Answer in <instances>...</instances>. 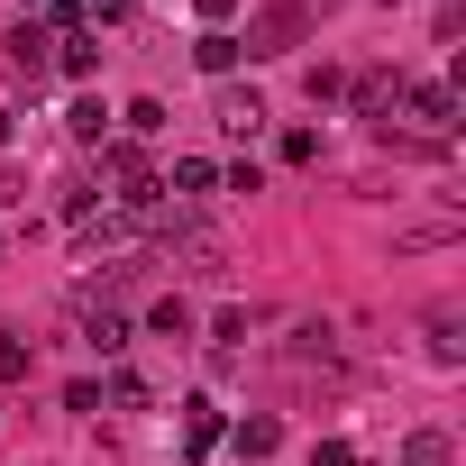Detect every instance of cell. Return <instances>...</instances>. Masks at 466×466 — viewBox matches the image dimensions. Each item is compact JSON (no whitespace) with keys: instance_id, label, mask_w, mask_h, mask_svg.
Listing matches in <instances>:
<instances>
[{"instance_id":"1","label":"cell","mask_w":466,"mask_h":466,"mask_svg":"<svg viewBox=\"0 0 466 466\" xmlns=\"http://www.w3.org/2000/svg\"><path fill=\"white\" fill-rule=\"evenodd\" d=\"M402 119H411L420 137H448V128H457V92H448V83H402Z\"/></svg>"},{"instance_id":"2","label":"cell","mask_w":466,"mask_h":466,"mask_svg":"<svg viewBox=\"0 0 466 466\" xmlns=\"http://www.w3.org/2000/svg\"><path fill=\"white\" fill-rule=\"evenodd\" d=\"M302 37V10H293V0H266V10H257V28L238 37V56H284Z\"/></svg>"},{"instance_id":"3","label":"cell","mask_w":466,"mask_h":466,"mask_svg":"<svg viewBox=\"0 0 466 466\" xmlns=\"http://www.w3.org/2000/svg\"><path fill=\"white\" fill-rule=\"evenodd\" d=\"M210 119H219L228 137H257V128H266V101H257V92H238V83H219V101H210Z\"/></svg>"},{"instance_id":"4","label":"cell","mask_w":466,"mask_h":466,"mask_svg":"<svg viewBox=\"0 0 466 466\" xmlns=\"http://www.w3.org/2000/svg\"><path fill=\"white\" fill-rule=\"evenodd\" d=\"M228 448H238V457L257 466V457H275V448H284V420H275V411H248L238 430H228Z\"/></svg>"},{"instance_id":"5","label":"cell","mask_w":466,"mask_h":466,"mask_svg":"<svg viewBox=\"0 0 466 466\" xmlns=\"http://www.w3.org/2000/svg\"><path fill=\"white\" fill-rule=\"evenodd\" d=\"M74 339H83L92 357H119V348H128V320H119V311H74Z\"/></svg>"},{"instance_id":"6","label":"cell","mask_w":466,"mask_h":466,"mask_svg":"<svg viewBox=\"0 0 466 466\" xmlns=\"http://www.w3.org/2000/svg\"><path fill=\"white\" fill-rule=\"evenodd\" d=\"M192 65H201L210 83H228V74H238V37H228V28H201V37H192Z\"/></svg>"},{"instance_id":"7","label":"cell","mask_w":466,"mask_h":466,"mask_svg":"<svg viewBox=\"0 0 466 466\" xmlns=\"http://www.w3.org/2000/svg\"><path fill=\"white\" fill-rule=\"evenodd\" d=\"M165 192H174V201H201V192H219V165H210V156H174Z\"/></svg>"},{"instance_id":"8","label":"cell","mask_w":466,"mask_h":466,"mask_svg":"<svg viewBox=\"0 0 466 466\" xmlns=\"http://www.w3.org/2000/svg\"><path fill=\"white\" fill-rule=\"evenodd\" d=\"M10 65H19L28 83H46V65H56V37H46V28H19V37H10Z\"/></svg>"},{"instance_id":"9","label":"cell","mask_w":466,"mask_h":466,"mask_svg":"<svg viewBox=\"0 0 466 466\" xmlns=\"http://www.w3.org/2000/svg\"><path fill=\"white\" fill-rule=\"evenodd\" d=\"M402 466H457V439L448 430H411L402 439Z\"/></svg>"},{"instance_id":"10","label":"cell","mask_w":466,"mask_h":466,"mask_svg":"<svg viewBox=\"0 0 466 466\" xmlns=\"http://www.w3.org/2000/svg\"><path fill=\"white\" fill-rule=\"evenodd\" d=\"M65 128H74V147H101V137H110V110H101V101L83 92V101L65 110Z\"/></svg>"},{"instance_id":"11","label":"cell","mask_w":466,"mask_h":466,"mask_svg":"<svg viewBox=\"0 0 466 466\" xmlns=\"http://www.w3.org/2000/svg\"><path fill=\"white\" fill-rule=\"evenodd\" d=\"M183 448H192V457L219 448V402H192V411H183Z\"/></svg>"},{"instance_id":"12","label":"cell","mask_w":466,"mask_h":466,"mask_svg":"<svg viewBox=\"0 0 466 466\" xmlns=\"http://www.w3.org/2000/svg\"><path fill=\"white\" fill-rule=\"evenodd\" d=\"M56 65H65V74H74V83H83V74H92V65H101V46H92V37H83V28H65V37H56Z\"/></svg>"},{"instance_id":"13","label":"cell","mask_w":466,"mask_h":466,"mask_svg":"<svg viewBox=\"0 0 466 466\" xmlns=\"http://www.w3.org/2000/svg\"><path fill=\"white\" fill-rule=\"evenodd\" d=\"M147 329H156V339H192V302H183V293H165V302L147 311Z\"/></svg>"},{"instance_id":"14","label":"cell","mask_w":466,"mask_h":466,"mask_svg":"<svg viewBox=\"0 0 466 466\" xmlns=\"http://www.w3.org/2000/svg\"><path fill=\"white\" fill-rule=\"evenodd\" d=\"M466 357V329H457V311H439L430 320V366H457Z\"/></svg>"},{"instance_id":"15","label":"cell","mask_w":466,"mask_h":466,"mask_svg":"<svg viewBox=\"0 0 466 466\" xmlns=\"http://www.w3.org/2000/svg\"><path fill=\"white\" fill-rule=\"evenodd\" d=\"M119 128H128V147H137V137H165V101H128Z\"/></svg>"},{"instance_id":"16","label":"cell","mask_w":466,"mask_h":466,"mask_svg":"<svg viewBox=\"0 0 466 466\" xmlns=\"http://www.w3.org/2000/svg\"><path fill=\"white\" fill-rule=\"evenodd\" d=\"M284 165H320V128H284Z\"/></svg>"},{"instance_id":"17","label":"cell","mask_w":466,"mask_h":466,"mask_svg":"<svg viewBox=\"0 0 466 466\" xmlns=\"http://www.w3.org/2000/svg\"><path fill=\"white\" fill-rule=\"evenodd\" d=\"M110 402H119V411H147V375L119 366V375H110Z\"/></svg>"},{"instance_id":"18","label":"cell","mask_w":466,"mask_h":466,"mask_svg":"<svg viewBox=\"0 0 466 466\" xmlns=\"http://www.w3.org/2000/svg\"><path fill=\"white\" fill-rule=\"evenodd\" d=\"M19 375H28V339L0 329V384H19Z\"/></svg>"},{"instance_id":"19","label":"cell","mask_w":466,"mask_h":466,"mask_svg":"<svg viewBox=\"0 0 466 466\" xmlns=\"http://www.w3.org/2000/svg\"><path fill=\"white\" fill-rule=\"evenodd\" d=\"M74 10H83V37L92 28H119V0H74Z\"/></svg>"},{"instance_id":"20","label":"cell","mask_w":466,"mask_h":466,"mask_svg":"<svg viewBox=\"0 0 466 466\" xmlns=\"http://www.w3.org/2000/svg\"><path fill=\"white\" fill-rule=\"evenodd\" d=\"M311 466H357V457H348L339 439H320V448H311Z\"/></svg>"},{"instance_id":"21","label":"cell","mask_w":466,"mask_h":466,"mask_svg":"<svg viewBox=\"0 0 466 466\" xmlns=\"http://www.w3.org/2000/svg\"><path fill=\"white\" fill-rule=\"evenodd\" d=\"M192 10H201V19H210V28H219V19H228V10H238V0H192Z\"/></svg>"},{"instance_id":"22","label":"cell","mask_w":466,"mask_h":466,"mask_svg":"<svg viewBox=\"0 0 466 466\" xmlns=\"http://www.w3.org/2000/svg\"><path fill=\"white\" fill-rule=\"evenodd\" d=\"M0 147H10V110H0Z\"/></svg>"},{"instance_id":"23","label":"cell","mask_w":466,"mask_h":466,"mask_svg":"<svg viewBox=\"0 0 466 466\" xmlns=\"http://www.w3.org/2000/svg\"><path fill=\"white\" fill-rule=\"evenodd\" d=\"M28 10H46V0H28Z\"/></svg>"}]
</instances>
